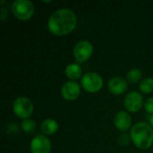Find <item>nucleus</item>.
Masks as SVG:
<instances>
[{
    "label": "nucleus",
    "instance_id": "1",
    "mask_svg": "<svg viewBox=\"0 0 153 153\" xmlns=\"http://www.w3.org/2000/svg\"><path fill=\"white\" fill-rule=\"evenodd\" d=\"M77 25V16L68 8H61L53 12L48 20V30L56 36L71 33Z\"/></svg>",
    "mask_w": 153,
    "mask_h": 153
},
{
    "label": "nucleus",
    "instance_id": "2",
    "mask_svg": "<svg viewBox=\"0 0 153 153\" xmlns=\"http://www.w3.org/2000/svg\"><path fill=\"white\" fill-rule=\"evenodd\" d=\"M133 143L141 150H148L153 144V128L145 122L136 123L130 131Z\"/></svg>",
    "mask_w": 153,
    "mask_h": 153
},
{
    "label": "nucleus",
    "instance_id": "3",
    "mask_svg": "<svg viewBox=\"0 0 153 153\" xmlns=\"http://www.w3.org/2000/svg\"><path fill=\"white\" fill-rule=\"evenodd\" d=\"M13 15L21 21L30 20L35 12L34 4L30 0H15L11 6Z\"/></svg>",
    "mask_w": 153,
    "mask_h": 153
},
{
    "label": "nucleus",
    "instance_id": "4",
    "mask_svg": "<svg viewBox=\"0 0 153 153\" xmlns=\"http://www.w3.org/2000/svg\"><path fill=\"white\" fill-rule=\"evenodd\" d=\"M34 110L32 101L26 97H19L13 103V111L14 115L21 119H29Z\"/></svg>",
    "mask_w": 153,
    "mask_h": 153
},
{
    "label": "nucleus",
    "instance_id": "5",
    "mask_svg": "<svg viewBox=\"0 0 153 153\" xmlns=\"http://www.w3.org/2000/svg\"><path fill=\"white\" fill-rule=\"evenodd\" d=\"M103 83L104 82L102 77L95 72H90L85 74L81 80L82 87L89 93L99 92L102 89Z\"/></svg>",
    "mask_w": 153,
    "mask_h": 153
},
{
    "label": "nucleus",
    "instance_id": "6",
    "mask_svg": "<svg viewBox=\"0 0 153 153\" xmlns=\"http://www.w3.org/2000/svg\"><path fill=\"white\" fill-rule=\"evenodd\" d=\"M74 56L79 63L88 61L93 54V45L89 40H81L74 48Z\"/></svg>",
    "mask_w": 153,
    "mask_h": 153
},
{
    "label": "nucleus",
    "instance_id": "7",
    "mask_svg": "<svg viewBox=\"0 0 153 153\" xmlns=\"http://www.w3.org/2000/svg\"><path fill=\"white\" fill-rule=\"evenodd\" d=\"M143 105V97L137 91L129 92L124 100V106L126 109L131 113L138 112Z\"/></svg>",
    "mask_w": 153,
    "mask_h": 153
},
{
    "label": "nucleus",
    "instance_id": "8",
    "mask_svg": "<svg viewBox=\"0 0 153 153\" xmlns=\"http://www.w3.org/2000/svg\"><path fill=\"white\" fill-rule=\"evenodd\" d=\"M51 148V141L48 137L42 134L33 137L30 144L31 153H50Z\"/></svg>",
    "mask_w": 153,
    "mask_h": 153
},
{
    "label": "nucleus",
    "instance_id": "9",
    "mask_svg": "<svg viewBox=\"0 0 153 153\" xmlns=\"http://www.w3.org/2000/svg\"><path fill=\"white\" fill-rule=\"evenodd\" d=\"M81 94V86L74 81L65 82L61 88V95L65 100L73 101L79 98Z\"/></svg>",
    "mask_w": 153,
    "mask_h": 153
},
{
    "label": "nucleus",
    "instance_id": "10",
    "mask_svg": "<svg viewBox=\"0 0 153 153\" xmlns=\"http://www.w3.org/2000/svg\"><path fill=\"white\" fill-rule=\"evenodd\" d=\"M127 87H128L127 82L124 78L119 76L111 78L108 83V88L109 92L116 96L124 94L126 91Z\"/></svg>",
    "mask_w": 153,
    "mask_h": 153
},
{
    "label": "nucleus",
    "instance_id": "11",
    "mask_svg": "<svg viewBox=\"0 0 153 153\" xmlns=\"http://www.w3.org/2000/svg\"><path fill=\"white\" fill-rule=\"evenodd\" d=\"M114 126L119 131H122V132L128 131L132 126L131 116L126 111L117 112L114 117Z\"/></svg>",
    "mask_w": 153,
    "mask_h": 153
},
{
    "label": "nucleus",
    "instance_id": "12",
    "mask_svg": "<svg viewBox=\"0 0 153 153\" xmlns=\"http://www.w3.org/2000/svg\"><path fill=\"white\" fill-rule=\"evenodd\" d=\"M58 127H59L58 123L55 119L48 118V119H45L41 123L40 131L46 135H51V134H54L57 132Z\"/></svg>",
    "mask_w": 153,
    "mask_h": 153
},
{
    "label": "nucleus",
    "instance_id": "13",
    "mask_svg": "<svg viewBox=\"0 0 153 153\" xmlns=\"http://www.w3.org/2000/svg\"><path fill=\"white\" fill-rule=\"evenodd\" d=\"M65 74L71 81L78 80L82 74V70L80 65L78 64H69L65 70Z\"/></svg>",
    "mask_w": 153,
    "mask_h": 153
},
{
    "label": "nucleus",
    "instance_id": "14",
    "mask_svg": "<svg viewBox=\"0 0 153 153\" xmlns=\"http://www.w3.org/2000/svg\"><path fill=\"white\" fill-rule=\"evenodd\" d=\"M143 78V72L139 68H133L129 70L126 74V79L128 82L132 83H136L138 82H142Z\"/></svg>",
    "mask_w": 153,
    "mask_h": 153
},
{
    "label": "nucleus",
    "instance_id": "15",
    "mask_svg": "<svg viewBox=\"0 0 153 153\" xmlns=\"http://www.w3.org/2000/svg\"><path fill=\"white\" fill-rule=\"evenodd\" d=\"M139 87L141 91L144 94H150L153 92V78L147 77L143 79Z\"/></svg>",
    "mask_w": 153,
    "mask_h": 153
},
{
    "label": "nucleus",
    "instance_id": "16",
    "mask_svg": "<svg viewBox=\"0 0 153 153\" xmlns=\"http://www.w3.org/2000/svg\"><path fill=\"white\" fill-rule=\"evenodd\" d=\"M22 130L25 133H31L34 131L35 127H36V123L33 119H25L22 122Z\"/></svg>",
    "mask_w": 153,
    "mask_h": 153
},
{
    "label": "nucleus",
    "instance_id": "17",
    "mask_svg": "<svg viewBox=\"0 0 153 153\" xmlns=\"http://www.w3.org/2000/svg\"><path fill=\"white\" fill-rule=\"evenodd\" d=\"M144 109L147 113L153 115V97L147 99L144 102Z\"/></svg>",
    "mask_w": 153,
    "mask_h": 153
},
{
    "label": "nucleus",
    "instance_id": "18",
    "mask_svg": "<svg viewBox=\"0 0 153 153\" xmlns=\"http://www.w3.org/2000/svg\"><path fill=\"white\" fill-rule=\"evenodd\" d=\"M129 141H130L129 135H127V134H121L117 138V143L121 146H126L129 143Z\"/></svg>",
    "mask_w": 153,
    "mask_h": 153
},
{
    "label": "nucleus",
    "instance_id": "19",
    "mask_svg": "<svg viewBox=\"0 0 153 153\" xmlns=\"http://www.w3.org/2000/svg\"><path fill=\"white\" fill-rule=\"evenodd\" d=\"M149 122H150L151 126L153 128V115H151V117H150V118H149Z\"/></svg>",
    "mask_w": 153,
    "mask_h": 153
}]
</instances>
